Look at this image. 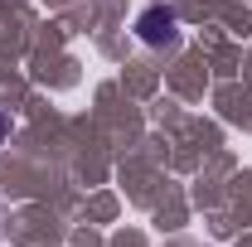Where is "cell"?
Here are the masks:
<instances>
[{"label": "cell", "mask_w": 252, "mask_h": 247, "mask_svg": "<svg viewBox=\"0 0 252 247\" xmlns=\"http://www.w3.org/2000/svg\"><path fill=\"white\" fill-rule=\"evenodd\" d=\"M5 131H10V122H5V112H0V141H5Z\"/></svg>", "instance_id": "7a4b0ae2"}, {"label": "cell", "mask_w": 252, "mask_h": 247, "mask_svg": "<svg viewBox=\"0 0 252 247\" xmlns=\"http://www.w3.org/2000/svg\"><path fill=\"white\" fill-rule=\"evenodd\" d=\"M175 10L170 5H151V10H141V20H136V34H141V44H170L175 39Z\"/></svg>", "instance_id": "6da1fadb"}]
</instances>
